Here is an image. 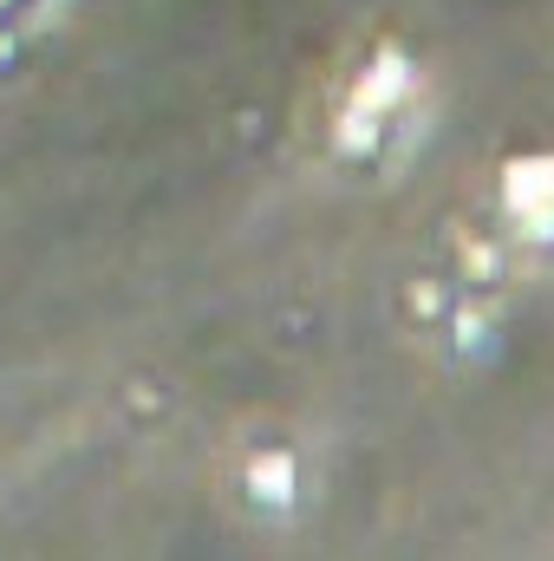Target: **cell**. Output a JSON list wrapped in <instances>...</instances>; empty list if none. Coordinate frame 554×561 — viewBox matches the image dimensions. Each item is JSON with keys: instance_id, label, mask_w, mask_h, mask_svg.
Listing matches in <instances>:
<instances>
[{"instance_id": "6da1fadb", "label": "cell", "mask_w": 554, "mask_h": 561, "mask_svg": "<svg viewBox=\"0 0 554 561\" xmlns=\"http://www.w3.org/2000/svg\"><path fill=\"white\" fill-rule=\"evenodd\" d=\"M66 0H0V26H39V20H53Z\"/></svg>"}]
</instances>
